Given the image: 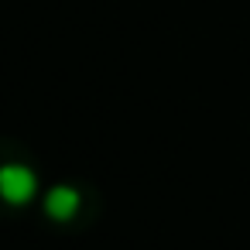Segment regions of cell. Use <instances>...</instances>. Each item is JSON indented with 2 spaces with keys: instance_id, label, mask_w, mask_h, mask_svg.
Segmentation results:
<instances>
[{
  "instance_id": "2",
  "label": "cell",
  "mask_w": 250,
  "mask_h": 250,
  "mask_svg": "<svg viewBox=\"0 0 250 250\" xmlns=\"http://www.w3.org/2000/svg\"><path fill=\"white\" fill-rule=\"evenodd\" d=\"M79 206H83V195H79V188H72V185H55V188H48L45 199H42L45 216L55 219V223H69V219L79 212Z\"/></svg>"
},
{
  "instance_id": "1",
  "label": "cell",
  "mask_w": 250,
  "mask_h": 250,
  "mask_svg": "<svg viewBox=\"0 0 250 250\" xmlns=\"http://www.w3.org/2000/svg\"><path fill=\"white\" fill-rule=\"evenodd\" d=\"M38 195V175L35 168L21 165V161H7L0 165V199L7 206H28Z\"/></svg>"
}]
</instances>
